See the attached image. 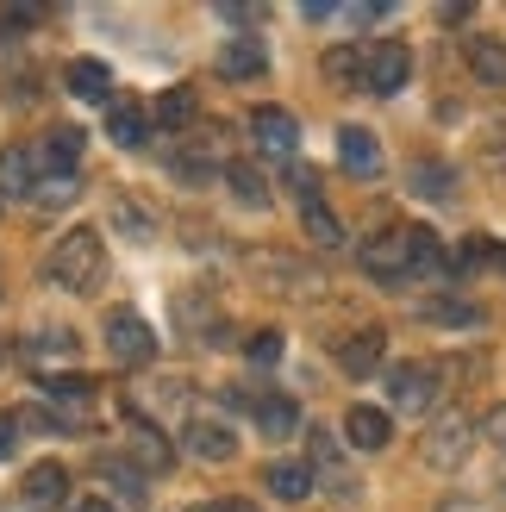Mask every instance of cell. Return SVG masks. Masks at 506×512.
I'll list each match as a JSON object with an SVG mask.
<instances>
[{
  "instance_id": "6da1fadb",
  "label": "cell",
  "mask_w": 506,
  "mask_h": 512,
  "mask_svg": "<svg viewBox=\"0 0 506 512\" xmlns=\"http://www.w3.org/2000/svg\"><path fill=\"white\" fill-rule=\"evenodd\" d=\"M44 281L63 288V294H94L100 281H107V238H100L94 225L63 232L57 244H50V256H44Z\"/></svg>"
},
{
  "instance_id": "7a4b0ae2",
  "label": "cell",
  "mask_w": 506,
  "mask_h": 512,
  "mask_svg": "<svg viewBox=\"0 0 506 512\" xmlns=\"http://www.w3.org/2000/svg\"><path fill=\"white\" fill-rule=\"evenodd\" d=\"M475 438H482V425H475L469 413H444L432 431H425V463L432 469H463Z\"/></svg>"
},
{
  "instance_id": "3957f363",
  "label": "cell",
  "mask_w": 506,
  "mask_h": 512,
  "mask_svg": "<svg viewBox=\"0 0 506 512\" xmlns=\"http://www.w3.org/2000/svg\"><path fill=\"white\" fill-rule=\"evenodd\" d=\"M363 269H369V281H382V288H400V281H413L407 225H394V232H375V238L363 244Z\"/></svg>"
},
{
  "instance_id": "277c9868",
  "label": "cell",
  "mask_w": 506,
  "mask_h": 512,
  "mask_svg": "<svg viewBox=\"0 0 506 512\" xmlns=\"http://www.w3.org/2000/svg\"><path fill=\"white\" fill-rule=\"evenodd\" d=\"M107 356L119 369H144L150 356H157V331L138 313H107Z\"/></svg>"
},
{
  "instance_id": "5b68a950",
  "label": "cell",
  "mask_w": 506,
  "mask_h": 512,
  "mask_svg": "<svg viewBox=\"0 0 506 512\" xmlns=\"http://www.w3.org/2000/svg\"><path fill=\"white\" fill-rule=\"evenodd\" d=\"M407 75H413V50L407 44H369V57H363V88L369 94H400V88H407Z\"/></svg>"
},
{
  "instance_id": "8992f818",
  "label": "cell",
  "mask_w": 506,
  "mask_h": 512,
  "mask_svg": "<svg viewBox=\"0 0 506 512\" xmlns=\"http://www.w3.org/2000/svg\"><path fill=\"white\" fill-rule=\"evenodd\" d=\"M388 400L400 406V413H425V406L438 400V369L432 363H400V369H388Z\"/></svg>"
},
{
  "instance_id": "52a82bcc",
  "label": "cell",
  "mask_w": 506,
  "mask_h": 512,
  "mask_svg": "<svg viewBox=\"0 0 506 512\" xmlns=\"http://www.w3.org/2000/svg\"><path fill=\"white\" fill-rule=\"evenodd\" d=\"M69 500V469L63 463H32L19 481V506L25 512H57Z\"/></svg>"
},
{
  "instance_id": "ba28073f",
  "label": "cell",
  "mask_w": 506,
  "mask_h": 512,
  "mask_svg": "<svg viewBox=\"0 0 506 512\" xmlns=\"http://www.w3.org/2000/svg\"><path fill=\"white\" fill-rule=\"evenodd\" d=\"M38 175H44V150L32 144H13V150H0V194H19V200H38Z\"/></svg>"
},
{
  "instance_id": "9c48e42d",
  "label": "cell",
  "mask_w": 506,
  "mask_h": 512,
  "mask_svg": "<svg viewBox=\"0 0 506 512\" xmlns=\"http://www.w3.org/2000/svg\"><path fill=\"white\" fill-rule=\"evenodd\" d=\"M107 225L119 232V244H157V219H150V207H144L132 188H119V194H113Z\"/></svg>"
},
{
  "instance_id": "30bf717a",
  "label": "cell",
  "mask_w": 506,
  "mask_h": 512,
  "mask_svg": "<svg viewBox=\"0 0 506 512\" xmlns=\"http://www.w3.org/2000/svg\"><path fill=\"white\" fill-rule=\"evenodd\" d=\"M344 438H350V450L375 456V450L394 444V419L382 413V406H350V413H344Z\"/></svg>"
},
{
  "instance_id": "8fae6325",
  "label": "cell",
  "mask_w": 506,
  "mask_h": 512,
  "mask_svg": "<svg viewBox=\"0 0 506 512\" xmlns=\"http://www.w3.org/2000/svg\"><path fill=\"white\" fill-rule=\"evenodd\" d=\"M250 138H257L269 157H294V144H300V125L288 107H257L250 113Z\"/></svg>"
},
{
  "instance_id": "7c38bea8",
  "label": "cell",
  "mask_w": 506,
  "mask_h": 512,
  "mask_svg": "<svg viewBox=\"0 0 506 512\" xmlns=\"http://www.w3.org/2000/svg\"><path fill=\"white\" fill-rule=\"evenodd\" d=\"M307 456H313V469L325 475V488H332L338 500H350V494H357V475H350V463L338 456L332 431H313V438H307Z\"/></svg>"
},
{
  "instance_id": "4fadbf2b",
  "label": "cell",
  "mask_w": 506,
  "mask_h": 512,
  "mask_svg": "<svg viewBox=\"0 0 506 512\" xmlns=\"http://www.w3.org/2000/svg\"><path fill=\"white\" fill-rule=\"evenodd\" d=\"M63 88H69L75 100H94V107H100V100H113V69L94 63V57H75V63L63 69Z\"/></svg>"
},
{
  "instance_id": "5bb4252c",
  "label": "cell",
  "mask_w": 506,
  "mask_h": 512,
  "mask_svg": "<svg viewBox=\"0 0 506 512\" xmlns=\"http://www.w3.org/2000/svg\"><path fill=\"white\" fill-rule=\"evenodd\" d=\"M263 69H269V50L257 38H232L219 50V75H225V82H257Z\"/></svg>"
},
{
  "instance_id": "9a60e30c",
  "label": "cell",
  "mask_w": 506,
  "mask_h": 512,
  "mask_svg": "<svg viewBox=\"0 0 506 512\" xmlns=\"http://www.w3.org/2000/svg\"><path fill=\"white\" fill-rule=\"evenodd\" d=\"M44 394L63 406V419H75V425H88V400L100 394L88 375H44Z\"/></svg>"
},
{
  "instance_id": "2e32d148",
  "label": "cell",
  "mask_w": 506,
  "mask_h": 512,
  "mask_svg": "<svg viewBox=\"0 0 506 512\" xmlns=\"http://www.w3.org/2000/svg\"><path fill=\"white\" fill-rule=\"evenodd\" d=\"M338 163L350 175H375L382 169V144H375V132H363V125H344L338 132Z\"/></svg>"
},
{
  "instance_id": "e0dca14e",
  "label": "cell",
  "mask_w": 506,
  "mask_h": 512,
  "mask_svg": "<svg viewBox=\"0 0 506 512\" xmlns=\"http://www.w3.org/2000/svg\"><path fill=\"white\" fill-rule=\"evenodd\" d=\"M382 350H388L382 331H350L338 344V369L344 375H369V369H382Z\"/></svg>"
},
{
  "instance_id": "ac0fdd59",
  "label": "cell",
  "mask_w": 506,
  "mask_h": 512,
  "mask_svg": "<svg viewBox=\"0 0 506 512\" xmlns=\"http://www.w3.org/2000/svg\"><path fill=\"white\" fill-rule=\"evenodd\" d=\"M188 444H194L200 463H232V450H238L232 425H219V419H194L188 425Z\"/></svg>"
},
{
  "instance_id": "d6986e66",
  "label": "cell",
  "mask_w": 506,
  "mask_h": 512,
  "mask_svg": "<svg viewBox=\"0 0 506 512\" xmlns=\"http://www.w3.org/2000/svg\"><path fill=\"white\" fill-rule=\"evenodd\" d=\"M463 57H469V75H475V82L506 88V44H500V38H469Z\"/></svg>"
},
{
  "instance_id": "ffe728a7",
  "label": "cell",
  "mask_w": 506,
  "mask_h": 512,
  "mask_svg": "<svg viewBox=\"0 0 506 512\" xmlns=\"http://www.w3.org/2000/svg\"><path fill=\"white\" fill-rule=\"evenodd\" d=\"M263 488H269L275 500L294 506V500L313 494V469H307V463H269V469H263Z\"/></svg>"
},
{
  "instance_id": "44dd1931",
  "label": "cell",
  "mask_w": 506,
  "mask_h": 512,
  "mask_svg": "<svg viewBox=\"0 0 506 512\" xmlns=\"http://www.w3.org/2000/svg\"><path fill=\"white\" fill-rule=\"evenodd\" d=\"M257 431L263 438H288V431H300V406L288 394H263L257 400Z\"/></svg>"
},
{
  "instance_id": "7402d4cb",
  "label": "cell",
  "mask_w": 506,
  "mask_h": 512,
  "mask_svg": "<svg viewBox=\"0 0 506 512\" xmlns=\"http://www.w3.org/2000/svg\"><path fill=\"white\" fill-rule=\"evenodd\" d=\"M125 463H132V469H144V475H157V469H169V463H175V450H169V444H163L150 425H138V438L125 444Z\"/></svg>"
},
{
  "instance_id": "603a6c76",
  "label": "cell",
  "mask_w": 506,
  "mask_h": 512,
  "mask_svg": "<svg viewBox=\"0 0 506 512\" xmlns=\"http://www.w3.org/2000/svg\"><path fill=\"white\" fill-rule=\"evenodd\" d=\"M407 182L419 200H457V169H444V163H413Z\"/></svg>"
},
{
  "instance_id": "cb8c5ba5",
  "label": "cell",
  "mask_w": 506,
  "mask_h": 512,
  "mask_svg": "<svg viewBox=\"0 0 506 512\" xmlns=\"http://www.w3.org/2000/svg\"><path fill=\"white\" fill-rule=\"evenodd\" d=\"M300 225H307V238L319 250H338L344 244V225H338V213L325 207V200H307V207H300Z\"/></svg>"
},
{
  "instance_id": "d4e9b609",
  "label": "cell",
  "mask_w": 506,
  "mask_h": 512,
  "mask_svg": "<svg viewBox=\"0 0 506 512\" xmlns=\"http://www.w3.org/2000/svg\"><path fill=\"white\" fill-rule=\"evenodd\" d=\"M107 132H113V144H119V150H144L150 125H144V113L132 107V100H119V107L107 113Z\"/></svg>"
},
{
  "instance_id": "484cf974",
  "label": "cell",
  "mask_w": 506,
  "mask_h": 512,
  "mask_svg": "<svg viewBox=\"0 0 506 512\" xmlns=\"http://www.w3.org/2000/svg\"><path fill=\"white\" fill-rule=\"evenodd\" d=\"M175 325H182V331H194V338L207 344V331H213V325H225V319H213L207 294H200V288H188L182 300H175Z\"/></svg>"
},
{
  "instance_id": "4316f807",
  "label": "cell",
  "mask_w": 506,
  "mask_h": 512,
  "mask_svg": "<svg viewBox=\"0 0 506 512\" xmlns=\"http://www.w3.org/2000/svg\"><path fill=\"white\" fill-rule=\"evenodd\" d=\"M225 188L238 194V207H269V182L250 163H225Z\"/></svg>"
},
{
  "instance_id": "83f0119b",
  "label": "cell",
  "mask_w": 506,
  "mask_h": 512,
  "mask_svg": "<svg viewBox=\"0 0 506 512\" xmlns=\"http://www.w3.org/2000/svg\"><path fill=\"white\" fill-rule=\"evenodd\" d=\"M82 144H88V138L75 132V125H57V132L44 138V163H50V169H75V163H82Z\"/></svg>"
},
{
  "instance_id": "f1b7e54d",
  "label": "cell",
  "mask_w": 506,
  "mask_h": 512,
  "mask_svg": "<svg viewBox=\"0 0 506 512\" xmlns=\"http://www.w3.org/2000/svg\"><path fill=\"white\" fill-rule=\"evenodd\" d=\"M407 250H413V275L444 269V244H438V232H425V225H407Z\"/></svg>"
},
{
  "instance_id": "f546056e",
  "label": "cell",
  "mask_w": 506,
  "mask_h": 512,
  "mask_svg": "<svg viewBox=\"0 0 506 512\" xmlns=\"http://www.w3.org/2000/svg\"><path fill=\"white\" fill-rule=\"evenodd\" d=\"M325 82H338V88L363 82V57H357V44H332V50H325Z\"/></svg>"
},
{
  "instance_id": "4dcf8cb0",
  "label": "cell",
  "mask_w": 506,
  "mask_h": 512,
  "mask_svg": "<svg viewBox=\"0 0 506 512\" xmlns=\"http://www.w3.org/2000/svg\"><path fill=\"white\" fill-rule=\"evenodd\" d=\"M200 113V100H194V88H169L163 100H157V125H169V132H182V125Z\"/></svg>"
},
{
  "instance_id": "1f68e13d",
  "label": "cell",
  "mask_w": 506,
  "mask_h": 512,
  "mask_svg": "<svg viewBox=\"0 0 506 512\" xmlns=\"http://www.w3.org/2000/svg\"><path fill=\"white\" fill-rule=\"evenodd\" d=\"M444 263L457 269V275H469V269H482V263H494V238H463L457 250L444 256Z\"/></svg>"
},
{
  "instance_id": "d6a6232c",
  "label": "cell",
  "mask_w": 506,
  "mask_h": 512,
  "mask_svg": "<svg viewBox=\"0 0 506 512\" xmlns=\"http://www.w3.org/2000/svg\"><path fill=\"white\" fill-rule=\"evenodd\" d=\"M244 356H250L257 369H275V363H282V331H257V338L244 344Z\"/></svg>"
},
{
  "instance_id": "836d02e7",
  "label": "cell",
  "mask_w": 506,
  "mask_h": 512,
  "mask_svg": "<svg viewBox=\"0 0 506 512\" xmlns=\"http://www.w3.org/2000/svg\"><path fill=\"white\" fill-rule=\"evenodd\" d=\"M100 475H107L113 488H125V500H144V494H138V469L125 463V456H100Z\"/></svg>"
},
{
  "instance_id": "e575fe53",
  "label": "cell",
  "mask_w": 506,
  "mask_h": 512,
  "mask_svg": "<svg viewBox=\"0 0 506 512\" xmlns=\"http://www.w3.org/2000/svg\"><path fill=\"white\" fill-rule=\"evenodd\" d=\"M425 319H438V325H475V306H463V300H432V306H425Z\"/></svg>"
},
{
  "instance_id": "d590c367",
  "label": "cell",
  "mask_w": 506,
  "mask_h": 512,
  "mask_svg": "<svg viewBox=\"0 0 506 512\" xmlns=\"http://www.w3.org/2000/svg\"><path fill=\"white\" fill-rule=\"evenodd\" d=\"M82 350V338H75V331H44V338L32 344V356H75Z\"/></svg>"
},
{
  "instance_id": "8d00e7d4",
  "label": "cell",
  "mask_w": 506,
  "mask_h": 512,
  "mask_svg": "<svg viewBox=\"0 0 506 512\" xmlns=\"http://www.w3.org/2000/svg\"><path fill=\"white\" fill-rule=\"evenodd\" d=\"M44 19V7H0V38H13V32H25V25H38Z\"/></svg>"
},
{
  "instance_id": "74e56055",
  "label": "cell",
  "mask_w": 506,
  "mask_h": 512,
  "mask_svg": "<svg viewBox=\"0 0 506 512\" xmlns=\"http://www.w3.org/2000/svg\"><path fill=\"white\" fill-rule=\"evenodd\" d=\"M182 400H188V381H157V388H150V406H169L175 413Z\"/></svg>"
},
{
  "instance_id": "f35d334b",
  "label": "cell",
  "mask_w": 506,
  "mask_h": 512,
  "mask_svg": "<svg viewBox=\"0 0 506 512\" xmlns=\"http://www.w3.org/2000/svg\"><path fill=\"white\" fill-rule=\"evenodd\" d=\"M19 431H25V425H19V413H0V463H7V456L19 450Z\"/></svg>"
},
{
  "instance_id": "ab89813d",
  "label": "cell",
  "mask_w": 506,
  "mask_h": 512,
  "mask_svg": "<svg viewBox=\"0 0 506 512\" xmlns=\"http://www.w3.org/2000/svg\"><path fill=\"white\" fill-rule=\"evenodd\" d=\"M7 100H13V107H32V100H38V82H32V75H13V82H7Z\"/></svg>"
},
{
  "instance_id": "60d3db41",
  "label": "cell",
  "mask_w": 506,
  "mask_h": 512,
  "mask_svg": "<svg viewBox=\"0 0 506 512\" xmlns=\"http://www.w3.org/2000/svg\"><path fill=\"white\" fill-rule=\"evenodd\" d=\"M482 438H488V444H500V450H506V406H494V413H488V419H482Z\"/></svg>"
},
{
  "instance_id": "b9f144b4",
  "label": "cell",
  "mask_w": 506,
  "mask_h": 512,
  "mask_svg": "<svg viewBox=\"0 0 506 512\" xmlns=\"http://www.w3.org/2000/svg\"><path fill=\"white\" fill-rule=\"evenodd\" d=\"M75 512H113V500H100V494H88V500H75Z\"/></svg>"
},
{
  "instance_id": "7bdbcfd3",
  "label": "cell",
  "mask_w": 506,
  "mask_h": 512,
  "mask_svg": "<svg viewBox=\"0 0 506 512\" xmlns=\"http://www.w3.org/2000/svg\"><path fill=\"white\" fill-rule=\"evenodd\" d=\"M494 263H500V269H506V250H494Z\"/></svg>"
},
{
  "instance_id": "ee69618b",
  "label": "cell",
  "mask_w": 506,
  "mask_h": 512,
  "mask_svg": "<svg viewBox=\"0 0 506 512\" xmlns=\"http://www.w3.org/2000/svg\"><path fill=\"white\" fill-rule=\"evenodd\" d=\"M232 512H250V506H232Z\"/></svg>"
}]
</instances>
